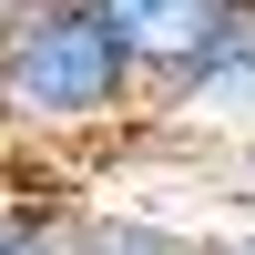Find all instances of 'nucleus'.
Returning a JSON list of instances; mask_svg holds the SVG:
<instances>
[{"instance_id": "obj_1", "label": "nucleus", "mask_w": 255, "mask_h": 255, "mask_svg": "<svg viewBox=\"0 0 255 255\" xmlns=\"http://www.w3.org/2000/svg\"><path fill=\"white\" fill-rule=\"evenodd\" d=\"M143 113H153V72L113 41L102 10L0 20V133L10 143H102Z\"/></svg>"}, {"instance_id": "obj_2", "label": "nucleus", "mask_w": 255, "mask_h": 255, "mask_svg": "<svg viewBox=\"0 0 255 255\" xmlns=\"http://www.w3.org/2000/svg\"><path fill=\"white\" fill-rule=\"evenodd\" d=\"M153 113L184 123V133H215V153L255 143V10H215L194 51L163 61L153 72Z\"/></svg>"}, {"instance_id": "obj_3", "label": "nucleus", "mask_w": 255, "mask_h": 255, "mask_svg": "<svg viewBox=\"0 0 255 255\" xmlns=\"http://www.w3.org/2000/svg\"><path fill=\"white\" fill-rule=\"evenodd\" d=\"M102 20H113V41L143 61V72H163V61H184L204 41V20L225 10V0H92Z\"/></svg>"}, {"instance_id": "obj_4", "label": "nucleus", "mask_w": 255, "mask_h": 255, "mask_svg": "<svg viewBox=\"0 0 255 255\" xmlns=\"http://www.w3.org/2000/svg\"><path fill=\"white\" fill-rule=\"evenodd\" d=\"M72 255H204V245L184 225H163V215L113 204V215H72Z\"/></svg>"}, {"instance_id": "obj_5", "label": "nucleus", "mask_w": 255, "mask_h": 255, "mask_svg": "<svg viewBox=\"0 0 255 255\" xmlns=\"http://www.w3.org/2000/svg\"><path fill=\"white\" fill-rule=\"evenodd\" d=\"M0 255H72V215L61 204H0Z\"/></svg>"}, {"instance_id": "obj_6", "label": "nucleus", "mask_w": 255, "mask_h": 255, "mask_svg": "<svg viewBox=\"0 0 255 255\" xmlns=\"http://www.w3.org/2000/svg\"><path fill=\"white\" fill-rule=\"evenodd\" d=\"M215 184L235 204H255V143H225V153H215Z\"/></svg>"}, {"instance_id": "obj_7", "label": "nucleus", "mask_w": 255, "mask_h": 255, "mask_svg": "<svg viewBox=\"0 0 255 255\" xmlns=\"http://www.w3.org/2000/svg\"><path fill=\"white\" fill-rule=\"evenodd\" d=\"M10 10H92V0H10Z\"/></svg>"}, {"instance_id": "obj_8", "label": "nucleus", "mask_w": 255, "mask_h": 255, "mask_svg": "<svg viewBox=\"0 0 255 255\" xmlns=\"http://www.w3.org/2000/svg\"><path fill=\"white\" fill-rule=\"evenodd\" d=\"M225 10H255V0H225Z\"/></svg>"}, {"instance_id": "obj_9", "label": "nucleus", "mask_w": 255, "mask_h": 255, "mask_svg": "<svg viewBox=\"0 0 255 255\" xmlns=\"http://www.w3.org/2000/svg\"><path fill=\"white\" fill-rule=\"evenodd\" d=\"M0 20H10V0H0Z\"/></svg>"}]
</instances>
